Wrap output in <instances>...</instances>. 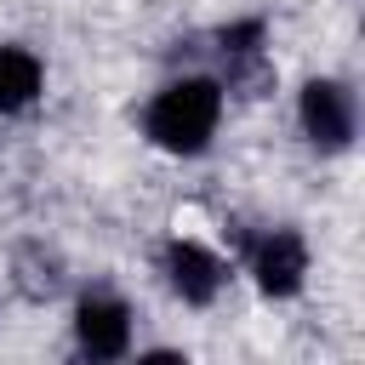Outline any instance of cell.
Here are the masks:
<instances>
[{
    "instance_id": "obj_5",
    "label": "cell",
    "mask_w": 365,
    "mask_h": 365,
    "mask_svg": "<svg viewBox=\"0 0 365 365\" xmlns=\"http://www.w3.org/2000/svg\"><path fill=\"white\" fill-rule=\"evenodd\" d=\"M165 279H171V291H177L182 302H211V297L222 291V262H217L205 245L177 240V245L165 251Z\"/></svg>"
},
{
    "instance_id": "obj_1",
    "label": "cell",
    "mask_w": 365,
    "mask_h": 365,
    "mask_svg": "<svg viewBox=\"0 0 365 365\" xmlns=\"http://www.w3.org/2000/svg\"><path fill=\"white\" fill-rule=\"evenodd\" d=\"M217 120H222V86L217 80H171L154 103H148V137L165 148V154H200L211 137H217Z\"/></svg>"
},
{
    "instance_id": "obj_3",
    "label": "cell",
    "mask_w": 365,
    "mask_h": 365,
    "mask_svg": "<svg viewBox=\"0 0 365 365\" xmlns=\"http://www.w3.org/2000/svg\"><path fill=\"white\" fill-rule=\"evenodd\" d=\"M251 274H257V285H262L268 297H291V291L302 285V274H308V245H302V234L274 228V234L251 251Z\"/></svg>"
},
{
    "instance_id": "obj_2",
    "label": "cell",
    "mask_w": 365,
    "mask_h": 365,
    "mask_svg": "<svg viewBox=\"0 0 365 365\" xmlns=\"http://www.w3.org/2000/svg\"><path fill=\"white\" fill-rule=\"evenodd\" d=\"M302 131L319 148H348L354 137V97L336 80H308L302 86Z\"/></svg>"
},
{
    "instance_id": "obj_6",
    "label": "cell",
    "mask_w": 365,
    "mask_h": 365,
    "mask_svg": "<svg viewBox=\"0 0 365 365\" xmlns=\"http://www.w3.org/2000/svg\"><path fill=\"white\" fill-rule=\"evenodd\" d=\"M40 80H46V68H40L34 51H23V46H0V114L29 108V103L40 97Z\"/></svg>"
},
{
    "instance_id": "obj_4",
    "label": "cell",
    "mask_w": 365,
    "mask_h": 365,
    "mask_svg": "<svg viewBox=\"0 0 365 365\" xmlns=\"http://www.w3.org/2000/svg\"><path fill=\"white\" fill-rule=\"evenodd\" d=\"M74 336H80V348H86L91 359H120V354L131 348V314H125V302H114V297H86L80 314H74Z\"/></svg>"
}]
</instances>
